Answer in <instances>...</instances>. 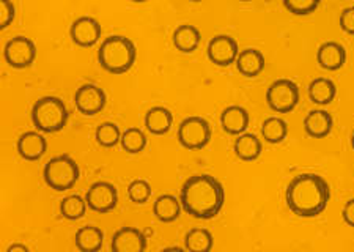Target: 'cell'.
I'll use <instances>...</instances> for the list:
<instances>
[{"mask_svg":"<svg viewBox=\"0 0 354 252\" xmlns=\"http://www.w3.org/2000/svg\"><path fill=\"white\" fill-rule=\"evenodd\" d=\"M85 200L88 208L96 213H109L118 205V191L109 181H96L88 188Z\"/></svg>","mask_w":354,"mask_h":252,"instance_id":"9c48e42d","label":"cell"},{"mask_svg":"<svg viewBox=\"0 0 354 252\" xmlns=\"http://www.w3.org/2000/svg\"><path fill=\"white\" fill-rule=\"evenodd\" d=\"M147 136L140 128H128L122 134V141H120V145L127 153L129 154H137L140 153L147 147Z\"/></svg>","mask_w":354,"mask_h":252,"instance_id":"83f0119b","label":"cell"},{"mask_svg":"<svg viewBox=\"0 0 354 252\" xmlns=\"http://www.w3.org/2000/svg\"><path fill=\"white\" fill-rule=\"evenodd\" d=\"M16 148H18V153L22 159L33 163L44 156L46 150H48V141L41 133L27 131V133H22L19 136Z\"/></svg>","mask_w":354,"mask_h":252,"instance_id":"5bb4252c","label":"cell"},{"mask_svg":"<svg viewBox=\"0 0 354 252\" xmlns=\"http://www.w3.org/2000/svg\"><path fill=\"white\" fill-rule=\"evenodd\" d=\"M211 136H213V131H211L208 120L198 116H191L180 123L176 139L186 150H202L209 144Z\"/></svg>","mask_w":354,"mask_h":252,"instance_id":"8992f818","label":"cell"},{"mask_svg":"<svg viewBox=\"0 0 354 252\" xmlns=\"http://www.w3.org/2000/svg\"><path fill=\"white\" fill-rule=\"evenodd\" d=\"M174 125V114L164 106H153L145 114V128L155 136L169 133Z\"/></svg>","mask_w":354,"mask_h":252,"instance_id":"d6986e66","label":"cell"},{"mask_svg":"<svg viewBox=\"0 0 354 252\" xmlns=\"http://www.w3.org/2000/svg\"><path fill=\"white\" fill-rule=\"evenodd\" d=\"M106 91L95 84H84L74 93V106L82 116L93 117L106 107Z\"/></svg>","mask_w":354,"mask_h":252,"instance_id":"30bf717a","label":"cell"},{"mask_svg":"<svg viewBox=\"0 0 354 252\" xmlns=\"http://www.w3.org/2000/svg\"><path fill=\"white\" fill-rule=\"evenodd\" d=\"M137 49L133 39L122 35H111L101 43L98 62L107 73L123 74L133 68Z\"/></svg>","mask_w":354,"mask_h":252,"instance_id":"3957f363","label":"cell"},{"mask_svg":"<svg viewBox=\"0 0 354 252\" xmlns=\"http://www.w3.org/2000/svg\"><path fill=\"white\" fill-rule=\"evenodd\" d=\"M285 200L291 213L299 217H317L326 210L330 200V186L322 175L299 174L288 183Z\"/></svg>","mask_w":354,"mask_h":252,"instance_id":"7a4b0ae2","label":"cell"},{"mask_svg":"<svg viewBox=\"0 0 354 252\" xmlns=\"http://www.w3.org/2000/svg\"><path fill=\"white\" fill-rule=\"evenodd\" d=\"M5 62L15 70H24L33 65L37 59V46L27 37H15L3 48Z\"/></svg>","mask_w":354,"mask_h":252,"instance_id":"ba28073f","label":"cell"},{"mask_svg":"<svg viewBox=\"0 0 354 252\" xmlns=\"http://www.w3.org/2000/svg\"><path fill=\"white\" fill-rule=\"evenodd\" d=\"M233 150H235L238 159L250 163L260 158L261 152H263V144H261L259 136L252 133H244L236 137L235 144H233Z\"/></svg>","mask_w":354,"mask_h":252,"instance_id":"44dd1931","label":"cell"},{"mask_svg":"<svg viewBox=\"0 0 354 252\" xmlns=\"http://www.w3.org/2000/svg\"><path fill=\"white\" fill-rule=\"evenodd\" d=\"M181 208V202L175 196H172V194H162L153 204V215L161 222L169 224V222L178 219Z\"/></svg>","mask_w":354,"mask_h":252,"instance_id":"cb8c5ba5","label":"cell"},{"mask_svg":"<svg viewBox=\"0 0 354 252\" xmlns=\"http://www.w3.org/2000/svg\"><path fill=\"white\" fill-rule=\"evenodd\" d=\"M185 248L187 252H211L214 248V237L208 228L196 227L185 235Z\"/></svg>","mask_w":354,"mask_h":252,"instance_id":"d4e9b609","label":"cell"},{"mask_svg":"<svg viewBox=\"0 0 354 252\" xmlns=\"http://www.w3.org/2000/svg\"><path fill=\"white\" fill-rule=\"evenodd\" d=\"M351 147H353V150H354V129H353V133H351Z\"/></svg>","mask_w":354,"mask_h":252,"instance_id":"8d00e7d4","label":"cell"},{"mask_svg":"<svg viewBox=\"0 0 354 252\" xmlns=\"http://www.w3.org/2000/svg\"><path fill=\"white\" fill-rule=\"evenodd\" d=\"M342 219L345 221L346 226L354 228V199H350L342 210Z\"/></svg>","mask_w":354,"mask_h":252,"instance_id":"836d02e7","label":"cell"},{"mask_svg":"<svg viewBox=\"0 0 354 252\" xmlns=\"http://www.w3.org/2000/svg\"><path fill=\"white\" fill-rule=\"evenodd\" d=\"M250 116L248 109L239 105L227 106L221 114V125L227 134L230 136H241L249 128Z\"/></svg>","mask_w":354,"mask_h":252,"instance_id":"9a60e30c","label":"cell"},{"mask_svg":"<svg viewBox=\"0 0 354 252\" xmlns=\"http://www.w3.org/2000/svg\"><path fill=\"white\" fill-rule=\"evenodd\" d=\"M16 18V8L15 3L10 2V0H2L0 2V27L8 28L11 22Z\"/></svg>","mask_w":354,"mask_h":252,"instance_id":"1f68e13d","label":"cell"},{"mask_svg":"<svg viewBox=\"0 0 354 252\" xmlns=\"http://www.w3.org/2000/svg\"><path fill=\"white\" fill-rule=\"evenodd\" d=\"M261 136L268 144H282L288 136V123L281 117H270L261 123Z\"/></svg>","mask_w":354,"mask_h":252,"instance_id":"484cf974","label":"cell"},{"mask_svg":"<svg viewBox=\"0 0 354 252\" xmlns=\"http://www.w3.org/2000/svg\"><path fill=\"white\" fill-rule=\"evenodd\" d=\"M122 131H120L118 125L117 123H112V122H102L98 128H96V142L101 147L104 148H113L117 144H120V141H122Z\"/></svg>","mask_w":354,"mask_h":252,"instance_id":"f1b7e54d","label":"cell"},{"mask_svg":"<svg viewBox=\"0 0 354 252\" xmlns=\"http://www.w3.org/2000/svg\"><path fill=\"white\" fill-rule=\"evenodd\" d=\"M334 118L324 109H315L304 117V131L312 139H324L333 133Z\"/></svg>","mask_w":354,"mask_h":252,"instance_id":"2e32d148","label":"cell"},{"mask_svg":"<svg viewBox=\"0 0 354 252\" xmlns=\"http://www.w3.org/2000/svg\"><path fill=\"white\" fill-rule=\"evenodd\" d=\"M43 179L50 189L57 192L70 191L81 179V169L70 154H59L44 165Z\"/></svg>","mask_w":354,"mask_h":252,"instance_id":"5b68a950","label":"cell"},{"mask_svg":"<svg viewBox=\"0 0 354 252\" xmlns=\"http://www.w3.org/2000/svg\"><path fill=\"white\" fill-rule=\"evenodd\" d=\"M340 28L348 35H354V7H348L342 10L340 18H339Z\"/></svg>","mask_w":354,"mask_h":252,"instance_id":"d6a6232c","label":"cell"},{"mask_svg":"<svg viewBox=\"0 0 354 252\" xmlns=\"http://www.w3.org/2000/svg\"><path fill=\"white\" fill-rule=\"evenodd\" d=\"M180 202L187 215L197 219H213L224 207V186L213 175H194L181 186Z\"/></svg>","mask_w":354,"mask_h":252,"instance_id":"6da1fadb","label":"cell"},{"mask_svg":"<svg viewBox=\"0 0 354 252\" xmlns=\"http://www.w3.org/2000/svg\"><path fill=\"white\" fill-rule=\"evenodd\" d=\"M74 243L81 252H100L104 243V232L96 226H84L74 235Z\"/></svg>","mask_w":354,"mask_h":252,"instance_id":"7402d4cb","label":"cell"},{"mask_svg":"<svg viewBox=\"0 0 354 252\" xmlns=\"http://www.w3.org/2000/svg\"><path fill=\"white\" fill-rule=\"evenodd\" d=\"M283 7L287 8L291 15L296 16H307L312 15L319 7L318 0H285Z\"/></svg>","mask_w":354,"mask_h":252,"instance_id":"4dcf8cb0","label":"cell"},{"mask_svg":"<svg viewBox=\"0 0 354 252\" xmlns=\"http://www.w3.org/2000/svg\"><path fill=\"white\" fill-rule=\"evenodd\" d=\"M318 65L326 71H337L346 63V49L337 42H326L317 51Z\"/></svg>","mask_w":354,"mask_h":252,"instance_id":"e0dca14e","label":"cell"},{"mask_svg":"<svg viewBox=\"0 0 354 252\" xmlns=\"http://www.w3.org/2000/svg\"><path fill=\"white\" fill-rule=\"evenodd\" d=\"M151 186L150 183L144 179H136L129 183L128 186V197L136 205H144L151 197Z\"/></svg>","mask_w":354,"mask_h":252,"instance_id":"f546056e","label":"cell"},{"mask_svg":"<svg viewBox=\"0 0 354 252\" xmlns=\"http://www.w3.org/2000/svg\"><path fill=\"white\" fill-rule=\"evenodd\" d=\"M266 102L274 112H293L299 102L298 84L291 79H277L266 90Z\"/></svg>","mask_w":354,"mask_h":252,"instance_id":"52a82bcc","label":"cell"},{"mask_svg":"<svg viewBox=\"0 0 354 252\" xmlns=\"http://www.w3.org/2000/svg\"><path fill=\"white\" fill-rule=\"evenodd\" d=\"M307 93L312 102L318 106H328L335 100L337 96V87L334 81L328 78H317L310 81L309 87H307Z\"/></svg>","mask_w":354,"mask_h":252,"instance_id":"603a6c76","label":"cell"},{"mask_svg":"<svg viewBox=\"0 0 354 252\" xmlns=\"http://www.w3.org/2000/svg\"><path fill=\"white\" fill-rule=\"evenodd\" d=\"M102 33V27L98 19L91 16H81L73 22L70 27V35L74 44L81 48H90L100 42Z\"/></svg>","mask_w":354,"mask_h":252,"instance_id":"7c38bea8","label":"cell"},{"mask_svg":"<svg viewBox=\"0 0 354 252\" xmlns=\"http://www.w3.org/2000/svg\"><path fill=\"white\" fill-rule=\"evenodd\" d=\"M172 42L180 53L192 54L196 53L200 43H202V33H200V30L196 26L183 24L175 28Z\"/></svg>","mask_w":354,"mask_h":252,"instance_id":"ffe728a7","label":"cell"},{"mask_svg":"<svg viewBox=\"0 0 354 252\" xmlns=\"http://www.w3.org/2000/svg\"><path fill=\"white\" fill-rule=\"evenodd\" d=\"M87 208H88L87 200L81 196H77V194H71V196L65 197L60 202L62 216H64L65 219H70V221L82 219L85 213H87Z\"/></svg>","mask_w":354,"mask_h":252,"instance_id":"4316f807","label":"cell"},{"mask_svg":"<svg viewBox=\"0 0 354 252\" xmlns=\"http://www.w3.org/2000/svg\"><path fill=\"white\" fill-rule=\"evenodd\" d=\"M161 252H187V251L183 249V248H178V246H169V248L162 249Z\"/></svg>","mask_w":354,"mask_h":252,"instance_id":"d590c367","label":"cell"},{"mask_svg":"<svg viewBox=\"0 0 354 252\" xmlns=\"http://www.w3.org/2000/svg\"><path fill=\"white\" fill-rule=\"evenodd\" d=\"M208 59L218 66H230L236 63L239 55L238 42L230 35H216L209 39Z\"/></svg>","mask_w":354,"mask_h":252,"instance_id":"8fae6325","label":"cell"},{"mask_svg":"<svg viewBox=\"0 0 354 252\" xmlns=\"http://www.w3.org/2000/svg\"><path fill=\"white\" fill-rule=\"evenodd\" d=\"M5 252H30V249H28L27 246L22 244V243H13V244L8 246L7 251H5Z\"/></svg>","mask_w":354,"mask_h":252,"instance_id":"e575fe53","label":"cell"},{"mask_svg":"<svg viewBox=\"0 0 354 252\" xmlns=\"http://www.w3.org/2000/svg\"><path fill=\"white\" fill-rule=\"evenodd\" d=\"M33 126L41 133H59L68 123V109L57 96H43L32 107Z\"/></svg>","mask_w":354,"mask_h":252,"instance_id":"277c9868","label":"cell"},{"mask_svg":"<svg viewBox=\"0 0 354 252\" xmlns=\"http://www.w3.org/2000/svg\"><path fill=\"white\" fill-rule=\"evenodd\" d=\"M112 252H145L147 237L140 228L122 227L112 235Z\"/></svg>","mask_w":354,"mask_h":252,"instance_id":"4fadbf2b","label":"cell"},{"mask_svg":"<svg viewBox=\"0 0 354 252\" xmlns=\"http://www.w3.org/2000/svg\"><path fill=\"white\" fill-rule=\"evenodd\" d=\"M266 66V59L261 51L248 48L239 53L236 60L238 71L245 78H257L259 74L263 73Z\"/></svg>","mask_w":354,"mask_h":252,"instance_id":"ac0fdd59","label":"cell"}]
</instances>
